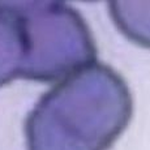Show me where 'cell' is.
I'll return each mask as SVG.
<instances>
[{"mask_svg":"<svg viewBox=\"0 0 150 150\" xmlns=\"http://www.w3.org/2000/svg\"><path fill=\"white\" fill-rule=\"evenodd\" d=\"M132 115L124 79L96 62L56 82L37 102L25 123L28 150H107Z\"/></svg>","mask_w":150,"mask_h":150,"instance_id":"cell-1","label":"cell"},{"mask_svg":"<svg viewBox=\"0 0 150 150\" xmlns=\"http://www.w3.org/2000/svg\"><path fill=\"white\" fill-rule=\"evenodd\" d=\"M26 41L22 79L59 82L97 62V47L82 16L63 1L7 0Z\"/></svg>","mask_w":150,"mask_h":150,"instance_id":"cell-2","label":"cell"},{"mask_svg":"<svg viewBox=\"0 0 150 150\" xmlns=\"http://www.w3.org/2000/svg\"><path fill=\"white\" fill-rule=\"evenodd\" d=\"M26 63V41L17 14L0 0V86L22 79Z\"/></svg>","mask_w":150,"mask_h":150,"instance_id":"cell-3","label":"cell"},{"mask_svg":"<svg viewBox=\"0 0 150 150\" xmlns=\"http://www.w3.org/2000/svg\"><path fill=\"white\" fill-rule=\"evenodd\" d=\"M108 12L129 41L150 48V1H110Z\"/></svg>","mask_w":150,"mask_h":150,"instance_id":"cell-4","label":"cell"}]
</instances>
